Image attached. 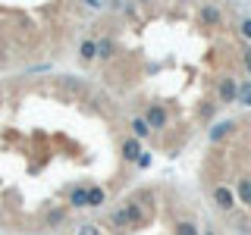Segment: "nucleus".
I'll return each instance as SVG.
<instances>
[{
	"mask_svg": "<svg viewBox=\"0 0 251 235\" xmlns=\"http://www.w3.org/2000/svg\"><path fill=\"white\" fill-rule=\"evenodd\" d=\"M210 198H214V204L223 210V213H232L235 204H239V201H235V191L226 188V185H214V188H210Z\"/></svg>",
	"mask_w": 251,
	"mask_h": 235,
	"instance_id": "nucleus-1",
	"label": "nucleus"
},
{
	"mask_svg": "<svg viewBox=\"0 0 251 235\" xmlns=\"http://www.w3.org/2000/svg\"><path fill=\"white\" fill-rule=\"evenodd\" d=\"M198 19H201L204 28H220L223 25V10L214 6V3H201L198 6Z\"/></svg>",
	"mask_w": 251,
	"mask_h": 235,
	"instance_id": "nucleus-2",
	"label": "nucleus"
},
{
	"mask_svg": "<svg viewBox=\"0 0 251 235\" xmlns=\"http://www.w3.org/2000/svg\"><path fill=\"white\" fill-rule=\"evenodd\" d=\"M235 97H239V85H235V78L223 75L217 82V104H232Z\"/></svg>",
	"mask_w": 251,
	"mask_h": 235,
	"instance_id": "nucleus-3",
	"label": "nucleus"
},
{
	"mask_svg": "<svg viewBox=\"0 0 251 235\" xmlns=\"http://www.w3.org/2000/svg\"><path fill=\"white\" fill-rule=\"evenodd\" d=\"M145 122L151 125V132L167 129V107H163V104H151L145 110Z\"/></svg>",
	"mask_w": 251,
	"mask_h": 235,
	"instance_id": "nucleus-4",
	"label": "nucleus"
},
{
	"mask_svg": "<svg viewBox=\"0 0 251 235\" xmlns=\"http://www.w3.org/2000/svg\"><path fill=\"white\" fill-rule=\"evenodd\" d=\"M126 207V213H129V219H132V229H141V226H145V213H141V194H135V198H129L123 204Z\"/></svg>",
	"mask_w": 251,
	"mask_h": 235,
	"instance_id": "nucleus-5",
	"label": "nucleus"
},
{
	"mask_svg": "<svg viewBox=\"0 0 251 235\" xmlns=\"http://www.w3.org/2000/svg\"><path fill=\"white\" fill-rule=\"evenodd\" d=\"M66 204L73 210H85V207H88V185H73V188H69Z\"/></svg>",
	"mask_w": 251,
	"mask_h": 235,
	"instance_id": "nucleus-6",
	"label": "nucleus"
},
{
	"mask_svg": "<svg viewBox=\"0 0 251 235\" xmlns=\"http://www.w3.org/2000/svg\"><path fill=\"white\" fill-rule=\"evenodd\" d=\"M120 151H123V160H126V163H138V157L145 154V151H141V141H138V138H126Z\"/></svg>",
	"mask_w": 251,
	"mask_h": 235,
	"instance_id": "nucleus-7",
	"label": "nucleus"
},
{
	"mask_svg": "<svg viewBox=\"0 0 251 235\" xmlns=\"http://www.w3.org/2000/svg\"><path fill=\"white\" fill-rule=\"evenodd\" d=\"M235 201L251 210V176H242L239 182H235Z\"/></svg>",
	"mask_w": 251,
	"mask_h": 235,
	"instance_id": "nucleus-8",
	"label": "nucleus"
},
{
	"mask_svg": "<svg viewBox=\"0 0 251 235\" xmlns=\"http://www.w3.org/2000/svg\"><path fill=\"white\" fill-rule=\"evenodd\" d=\"M66 216H69V207H50L44 213V226L47 229H57V226L66 223Z\"/></svg>",
	"mask_w": 251,
	"mask_h": 235,
	"instance_id": "nucleus-9",
	"label": "nucleus"
},
{
	"mask_svg": "<svg viewBox=\"0 0 251 235\" xmlns=\"http://www.w3.org/2000/svg\"><path fill=\"white\" fill-rule=\"evenodd\" d=\"M78 60H82V63L98 60V41H94V38H85V41L78 44Z\"/></svg>",
	"mask_w": 251,
	"mask_h": 235,
	"instance_id": "nucleus-10",
	"label": "nucleus"
},
{
	"mask_svg": "<svg viewBox=\"0 0 251 235\" xmlns=\"http://www.w3.org/2000/svg\"><path fill=\"white\" fill-rule=\"evenodd\" d=\"M129 129H132V138H138V141L151 138V125L145 122V116H135V119L129 122Z\"/></svg>",
	"mask_w": 251,
	"mask_h": 235,
	"instance_id": "nucleus-11",
	"label": "nucleus"
},
{
	"mask_svg": "<svg viewBox=\"0 0 251 235\" xmlns=\"http://www.w3.org/2000/svg\"><path fill=\"white\" fill-rule=\"evenodd\" d=\"M110 226H113V229H132V219L126 213V207H116L113 213H110Z\"/></svg>",
	"mask_w": 251,
	"mask_h": 235,
	"instance_id": "nucleus-12",
	"label": "nucleus"
},
{
	"mask_svg": "<svg viewBox=\"0 0 251 235\" xmlns=\"http://www.w3.org/2000/svg\"><path fill=\"white\" fill-rule=\"evenodd\" d=\"M235 132V122L232 119H226V122H217L214 129H210V141H223L226 135H232Z\"/></svg>",
	"mask_w": 251,
	"mask_h": 235,
	"instance_id": "nucleus-13",
	"label": "nucleus"
},
{
	"mask_svg": "<svg viewBox=\"0 0 251 235\" xmlns=\"http://www.w3.org/2000/svg\"><path fill=\"white\" fill-rule=\"evenodd\" d=\"M173 232H176V235H201V226L195 223V219H179Z\"/></svg>",
	"mask_w": 251,
	"mask_h": 235,
	"instance_id": "nucleus-14",
	"label": "nucleus"
},
{
	"mask_svg": "<svg viewBox=\"0 0 251 235\" xmlns=\"http://www.w3.org/2000/svg\"><path fill=\"white\" fill-rule=\"evenodd\" d=\"M104 201H107L104 188H100V185H88V207H104Z\"/></svg>",
	"mask_w": 251,
	"mask_h": 235,
	"instance_id": "nucleus-15",
	"label": "nucleus"
},
{
	"mask_svg": "<svg viewBox=\"0 0 251 235\" xmlns=\"http://www.w3.org/2000/svg\"><path fill=\"white\" fill-rule=\"evenodd\" d=\"M113 53H116V47L110 38H100L98 41V60H113Z\"/></svg>",
	"mask_w": 251,
	"mask_h": 235,
	"instance_id": "nucleus-16",
	"label": "nucleus"
},
{
	"mask_svg": "<svg viewBox=\"0 0 251 235\" xmlns=\"http://www.w3.org/2000/svg\"><path fill=\"white\" fill-rule=\"evenodd\" d=\"M75 235H100V229L94 223H85V226H78V232Z\"/></svg>",
	"mask_w": 251,
	"mask_h": 235,
	"instance_id": "nucleus-17",
	"label": "nucleus"
},
{
	"mask_svg": "<svg viewBox=\"0 0 251 235\" xmlns=\"http://www.w3.org/2000/svg\"><path fill=\"white\" fill-rule=\"evenodd\" d=\"M239 31H242V38H248V41H251V16L239 22Z\"/></svg>",
	"mask_w": 251,
	"mask_h": 235,
	"instance_id": "nucleus-18",
	"label": "nucleus"
},
{
	"mask_svg": "<svg viewBox=\"0 0 251 235\" xmlns=\"http://www.w3.org/2000/svg\"><path fill=\"white\" fill-rule=\"evenodd\" d=\"M242 66H245V72H251V47L242 50Z\"/></svg>",
	"mask_w": 251,
	"mask_h": 235,
	"instance_id": "nucleus-19",
	"label": "nucleus"
},
{
	"mask_svg": "<svg viewBox=\"0 0 251 235\" xmlns=\"http://www.w3.org/2000/svg\"><path fill=\"white\" fill-rule=\"evenodd\" d=\"M138 166H141V169H148V166H151V154H148V151L138 157Z\"/></svg>",
	"mask_w": 251,
	"mask_h": 235,
	"instance_id": "nucleus-20",
	"label": "nucleus"
},
{
	"mask_svg": "<svg viewBox=\"0 0 251 235\" xmlns=\"http://www.w3.org/2000/svg\"><path fill=\"white\" fill-rule=\"evenodd\" d=\"M201 235H217V232H214V229H204V232H201Z\"/></svg>",
	"mask_w": 251,
	"mask_h": 235,
	"instance_id": "nucleus-21",
	"label": "nucleus"
},
{
	"mask_svg": "<svg viewBox=\"0 0 251 235\" xmlns=\"http://www.w3.org/2000/svg\"><path fill=\"white\" fill-rule=\"evenodd\" d=\"M242 104H248V107H251V97H245V100H242Z\"/></svg>",
	"mask_w": 251,
	"mask_h": 235,
	"instance_id": "nucleus-22",
	"label": "nucleus"
}]
</instances>
